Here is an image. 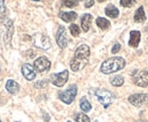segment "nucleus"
<instances>
[{
	"label": "nucleus",
	"instance_id": "nucleus-1",
	"mask_svg": "<svg viewBox=\"0 0 148 122\" xmlns=\"http://www.w3.org/2000/svg\"><path fill=\"white\" fill-rule=\"evenodd\" d=\"M89 57H90V49L88 45L86 44H82L80 45L74 53V57L71 61V69L72 71L76 72V71H80L81 69H83L88 61H89Z\"/></svg>",
	"mask_w": 148,
	"mask_h": 122
},
{
	"label": "nucleus",
	"instance_id": "nucleus-2",
	"mask_svg": "<svg viewBox=\"0 0 148 122\" xmlns=\"http://www.w3.org/2000/svg\"><path fill=\"white\" fill-rule=\"evenodd\" d=\"M125 67V60L121 57H113L104 61L100 66V71L105 75H110L123 69Z\"/></svg>",
	"mask_w": 148,
	"mask_h": 122
},
{
	"label": "nucleus",
	"instance_id": "nucleus-3",
	"mask_svg": "<svg viewBox=\"0 0 148 122\" xmlns=\"http://www.w3.org/2000/svg\"><path fill=\"white\" fill-rule=\"evenodd\" d=\"M13 33H14V25L10 19H5L3 22L0 23V35L3 40V42L6 43V45H8L10 43Z\"/></svg>",
	"mask_w": 148,
	"mask_h": 122
},
{
	"label": "nucleus",
	"instance_id": "nucleus-4",
	"mask_svg": "<svg viewBox=\"0 0 148 122\" xmlns=\"http://www.w3.org/2000/svg\"><path fill=\"white\" fill-rule=\"evenodd\" d=\"M95 94H96L98 101L103 104V106H104L105 109H107V107L113 103V101H114V95H113V93H111V92L107 90V89L98 88V89H96Z\"/></svg>",
	"mask_w": 148,
	"mask_h": 122
},
{
	"label": "nucleus",
	"instance_id": "nucleus-5",
	"mask_svg": "<svg viewBox=\"0 0 148 122\" xmlns=\"http://www.w3.org/2000/svg\"><path fill=\"white\" fill-rule=\"evenodd\" d=\"M76 93H77V87H76V85L73 84V85H71L70 87L67 88L66 90L59 92L58 93V97L65 104H71L74 101L75 96H76Z\"/></svg>",
	"mask_w": 148,
	"mask_h": 122
},
{
	"label": "nucleus",
	"instance_id": "nucleus-6",
	"mask_svg": "<svg viewBox=\"0 0 148 122\" xmlns=\"http://www.w3.org/2000/svg\"><path fill=\"white\" fill-rule=\"evenodd\" d=\"M33 44L42 50H49L51 48V43H50V38L47 35L42 34V33H37L33 35L32 37Z\"/></svg>",
	"mask_w": 148,
	"mask_h": 122
},
{
	"label": "nucleus",
	"instance_id": "nucleus-7",
	"mask_svg": "<svg viewBox=\"0 0 148 122\" xmlns=\"http://www.w3.org/2000/svg\"><path fill=\"white\" fill-rule=\"evenodd\" d=\"M132 80L139 87H147L148 71H146V70H134L132 73Z\"/></svg>",
	"mask_w": 148,
	"mask_h": 122
},
{
	"label": "nucleus",
	"instance_id": "nucleus-8",
	"mask_svg": "<svg viewBox=\"0 0 148 122\" xmlns=\"http://www.w3.org/2000/svg\"><path fill=\"white\" fill-rule=\"evenodd\" d=\"M67 79H69V71L67 70H63L59 73H54L50 77V82L57 87H63L66 84Z\"/></svg>",
	"mask_w": 148,
	"mask_h": 122
},
{
	"label": "nucleus",
	"instance_id": "nucleus-9",
	"mask_svg": "<svg viewBox=\"0 0 148 122\" xmlns=\"http://www.w3.org/2000/svg\"><path fill=\"white\" fill-rule=\"evenodd\" d=\"M50 66H51V62L47 57H39L37 60H34L33 68L38 72H46L47 70H49Z\"/></svg>",
	"mask_w": 148,
	"mask_h": 122
},
{
	"label": "nucleus",
	"instance_id": "nucleus-10",
	"mask_svg": "<svg viewBox=\"0 0 148 122\" xmlns=\"http://www.w3.org/2000/svg\"><path fill=\"white\" fill-rule=\"evenodd\" d=\"M129 102L137 107L143 106L148 103V94H144V93L133 94V95L129 96Z\"/></svg>",
	"mask_w": 148,
	"mask_h": 122
},
{
	"label": "nucleus",
	"instance_id": "nucleus-11",
	"mask_svg": "<svg viewBox=\"0 0 148 122\" xmlns=\"http://www.w3.org/2000/svg\"><path fill=\"white\" fill-rule=\"evenodd\" d=\"M56 42L58 44L59 48L62 49H65L67 47V34H66V30L64 26H59L58 27V31L56 33Z\"/></svg>",
	"mask_w": 148,
	"mask_h": 122
},
{
	"label": "nucleus",
	"instance_id": "nucleus-12",
	"mask_svg": "<svg viewBox=\"0 0 148 122\" xmlns=\"http://www.w3.org/2000/svg\"><path fill=\"white\" fill-rule=\"evenodd\" d=\"M22 73H23V76H24V78L26 80H33L36 78V76H37L36 69L29 63H24L22 66Z\"/></svg>",
	"mask_w": 148,
	"mask_h": 122
},
{
	"label": "nucleus",
	"instance_id": "nucleus-13",
	"mask_svg": "<svg viewBox=\"0 0 148 122\" xmlns=\"http://www.w3.org/2000/svg\"><path fill=\"white\" fill-rule=\"evenodd\" d=\"M140 42V32L139 31H131L130 32L129 45L131 48H137Z\"/></svg>",
	"mask_w": 148,
	"mask_h": 122
},
{
	"label": "nucleus",
	"instance_id": "nucleus-14",
	"mask_svg": "<svg viewBox=\"0 0 148 122\" xmlns=\"http://www.w3.org/2000/svg\"><path fill=\"white\" fill-rule=\"evenodd\" d=\"M91 20H92V16L90 14H84L81 17V27L83 30V32H88L91 25Z\"/></svg>",
	"mask_w": 148,
	"mask_h": 122
},
{
	"label": "nucleus",
	"instance_id": "nucleus-15",
	"mask_svg": "<svg viewBox=\"0 0 148 122\" xmlns=\"http://www.w3.org/2000/svg\"><path fill=\"white\" fill-rule=\"evenodd\" d=\"M6 89L8 90V93H10V94L15 95V94H17V93H18L19 85L15 82V80L9 79V80L6 83Z\"/></svg>",
	"mask_w": 148,
	"mask_h": 122
},
{
	"label": "nucleus",
	"instance_id": "nucleus-16",
	"mask_svg": "<svg viewBox=\"0 0 148 122\" xmlns=\"http://www.w3.org/2000/svg\"><path fill=\"white\" fill-rule=\"evenodd\" d=\"M59 17L62 18L64 22H66V23H71V22H74V20L77 18V15H76V13H74V11H69V13L62 11V13L59 14Z\"/></svg>",
	"mask_w": 148,
	"mask_h": 122
},
{
	"label": "nucleus",
	"instance_id": "nucleus-17",
	"mask_svg": "<svg viewBox=\"0 0 148 122\" xmlns=\"http://www.w3.org/2000/svg\"><path fill=\"white\" fill-rule=\"evenodd\" d=\"M105 14L111 18H117L119 17L120 11H119V9H117L114 5H108V6L105 8Z\"/></svg>",
	"mask_w": 148,
	"mask_h": 122
},
{
	"label": "nucleus",
	"instance_id": "nucleus-18",
	"mask_svg": "<svg viewBox=\"0 0 148 122\" xmlns=\"http://www.w3.org/2000/svg\"><path fill=\"white\" fill-rule=\"evenodd\" d=\"M134 22L136 23H144L146 20V15H145V10H144V7H139L134 14Z\"/></svg>",
	"mask_w": 148,
	"mask_h": 122
},
{
	"label": "nucleus",
	"instance_id": "nucleus-19",
	"mask_svg": "<svg viewBox=\"0 0 148 122\" xmlns=\"http://www.w3.org/2000/svg\"><path fill=\"white\" fill-rule=\"evenodd\" d=\"M96 24H97V26L100 28V30H103V31H107L110 27H111V23L106 19V18H103V17H98L96 19Z\"/></svg>",
	"mask_w": 148,
	"mask_h": 122
},
{
	"label": "nucleus",
	"instance_id": "nucleus-20",
	"mask_svg": "<svg viewBox=\"0 0 148 122\" xmlns=\"http://www.w3.org/2000/svg\"><path fill=\"white\" fill-rule=\"evenodd\" d=\"M80 107L83 112H89L91 110V104L89 103V101L87 100V97H82L81 101H80Z\"/></svg>",
	"mask_w": 148,
	"mask_h": 122
},
{
	"label": "nucleus",
	"instance_id": "nucleus-21",
	"mask_svg": "<svg viewBox=\"0 0 148 122\" xmlns=\"http://www.w3.org/2000/svg\"><path fill=\"white\" fill-rule=\"evenodd\" d=\"M111 84L113 85V86H116V87L122 86V85L124 84V78H123L122 76H120V75L114 76V77H112L111 78Z\"/></svg>",
	"mask_w": 148,
	"mask_h": 122
},
{
	"label": "nucleus",
	"instance_id": "nucleus-22",
	"mask_svg": "<svg viewBox=\"0 0 148 122\" xmlns=\"http://www.w3.org/2000/svg\"><path fill=\"white\" fill-rule=\"evenodd\" d=\"M75 121L76 122H90V119L87 114L84 113H79L75 115Z\"/></svg>",
	"mask_w": 148,
	"mask_h": 122
},
{
	"label": "nucleus",
	"instance_id": "nucleus-23",
	"mask_svg": "<svg viewBox=\"0 0 148 122\" xmlns=\"http://www.w3.org/2000/svg\"><path fill=\"white\" fill-rule=\"evenodd\" d=\"M62 3H63L65 7L73 8V7H76V6L79 5V0H62Z\"/></svg>",
	"mask_w": 148,
	"mask_h": 122
},
{
	"label": "nucleus",
	"instance_id": "nucleus-24",
	"mask_svg": "<svg viewBox=\"0 0 148 122\" xmlns=\"http://www.w3.org/2000/svg\"><path fill=\"white\" fill-rule=\"evenodd\" d=\"M70 32H71V34L73 35V36H79L80 35V27L76 25V24H71V26H70Z\"/></svg>",
	"mask_w": 148,
	"mask_h": 122
},
{
	"label": "nucleus",
	"instance_id": "nucleus-25",
	"mask_svg": "<svg viewBox=\"0 0 148 122\" xmlns=\"http://www.w3.org/2000/svg\"><path fill=\"white\" fill-rule=\"evenodd\" d=\"M120 3H121V6H123V7H133L134 5H136V0H120Z\"/></svg>",
	"mask_w": 148,
	"mask_h": 122
},
{
	"label": "nucleus",
	"instance_id": "nucleus-26",
	"mask_svg": "<svg viewBox=\"0 0 148 122\" xmlns=\"http://www.w3.org/2000/svg\"><path fill=\"white\" fill-rule=\"evenodd\" d=\"M6 11V7H5V0H0V16H3Z\"/></svg>",
	"mask_w": 148,
	"mask_h": 122
},
{
	"label": "nucleus",
	"instance_id": "nucleus-27",
	"mask_svg": "<svg viewBox=\"0 0 148 122\" xmlns=\"http://www.w3.org/2000/svg\"><path fill=\"white\" fill-rule=\"evenodd\" d=\"M47 86V82H43V80H41V82H38L34 84V87L37 88H45Z\"/></svg>",
	"mask_w": 148,
	"mask_h": 122
},
{
	"label": "nucleus",
	"instance_id": "nucleus-28",
	"mask_svg": "<svg viewBox=\"0 0 148 122\" xmlns=\"http://www.w3.org/2000/svg\"><path fill=\"white\" fill-rule=\"evenodd\" d=\"M120 49H121V45H120V43H115L114 45H113V48H112V53H117L120 51Z\"/></svg>",
	"mask_w": 148,
	"mask_h": 122
},
{
	"label": "nucleus",
	"instance_id": "nucleus-29",
	"mask_svg": "<svg viewBox=\"0 0 148 122\" xmlns=\"http://www.w3.org/2000/svg\"><path fill=\"white\" fill-rule=\"evenodd\" d=\"M93 3H95V0H86L84 1V7L86 8H90V7H92Z\"/></svg>",
	"mask_w": 148,
	"mask_h": 122
},
{
	"label": "nucleus",
	"instance_id": "nucleus-30",
	"mask_svg": "<svg viewBox=\"0 0 148 122\" xmlns=\"http://www.w3.org/2000/svg\"><path fill=\"white\" fill-rule=\"evenodd\" d=\"M104 1H106V0H98V2H104Z\"/></svg>",
	"mask_w": 148,
	"mask_h": 122
},
{
	"label": "nucleus",
	"instance_id": "nucleus-31",
	"mask_svg": "<svg viewBox=\"0 0 148 122\" xmlns=\"http://www.w3.org/2000/svg\"><path fill=\"white\" fill-rule=\"evenodd\" d=\"M145 31H146V32H148V26H146V27H145Z\"/></svg>",
	"mask_w": 148,
	"mask_h": 122
},
{
	"label": "nucleus",
	"instance_id": "nucleus-32",
	"mask_svg": "<svg viewBox=\"0 0 148 122\" xmlns=\"http://www.w3.org/2000/svg\"><path fill=\"white\" fill-rule=\"evenodd\" d=\"M136 122H148V121H136Z\"/></svg>",
	"mask_w": 148,
	"mask_h": 122
},
{
	"label": "nucleus",
	"instance_id": "nucleus-33",
	"mask_svg": "<svg viewBox=\"0 0 148 122\" xmlns=\"http://www.w3.org/2000/svg\"><path fill=\"white\" fill-rule=\"evenodd\" d=\"M33 1H38V0H33Z\"/></svg>",
	"mask_w": 148,
	"mask_h": 122
},
{
	"label": "nucleus",
	"instance_id": "nucleus-34",
	"mask_svg": "<svg viewBox=\"0 0 148 122\" xmlns=\"http://www.w3.org/2000/svg\"><path fill=\"white\" fill-rule=\"evenodd\" d=\"M67 122H72V121H67Z\"/></svg>",
	"mask_w": 148,
	"mask_h": 122
},
{
	"label": "nucleus",
	"instance_id": "nucleus-35",
	"mask_svg": "<svg viewBox=\"0 0 148 122\" xmlns=\"http://www.w3.org/2000/svg\"><path fill=\"white\" fill-rule=\"evenodd\" d=\"M0 122H1V120H0Z\"/></svg>",
	"mask_w": 148,
	"mask_h": 122
}]
</instances>
